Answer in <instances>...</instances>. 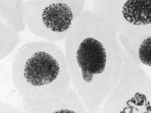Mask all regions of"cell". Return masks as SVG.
<instances>
[{"label": "cell", "instance_id": "cell-1", "mask_svg": "<svg viewBox=\"0 0 151 113\" xmlns=\"http://www.w3.org/2000/svg\"><path fill=\"white\" fill-rule=\"evenodd\" d=\"M65 53L71 85L86 113L96 112L122 73L125 55L107 22L85 10L65 39Z\"/></svg>", "mask_w": 151, "mask_h": 113}, {"label": "cell", "instance_id": "cell-6", "mask_svg": "<svg viewBox=\"0 0 151 113\" xmlns=\"http://www.w3.org/2000/svg\"><path fill=\"white\" fill-rule=\"evenodd\" d=\"M21 99L25 113H86L81 99L72 85L45 96Z\"/></svg>", "mask_w": 151, "mask_h": 113}, {"label": "cell", "instance_id": "cell-10", "mask_svg": "<svg viewBox=\"0 0 151 113\" xmlns=\"http://www.w3.org/2000/svg\"><path fill=\"white\" fill-rule=\"evenodd\" d=\"M22 111L16 106L6 101L0 102V113H22Z\"/></svg>", "mask_w": 151, "mask_h": 113}, {"label": "cell", "instance_id": "cell-8", "mask_svg": "<svg viewBox=\"0 0 151 113\" xmlns=\"http://www.w3.org/2000/svg\"><path fill=\"white\" fill-rule=\"evenodd\" d=\"M0 20L19 33L25 30V1L0 0Z\"/></svg>", "mask_w": 151, "mask_h": 113}, {"label": "cell", "instance_id": "cell-4", "mask_svg": "<svg viewBox=\"0 0 151 113\" xmlns=\"http://www.w3.org/2000/svg\"><path fill=\"white\" fill-rule=\"evenodd\" d=\"M103 113H151V80L126 56L119 79L102 105Z\"/></svg>", "mask_w": 151, "mask_h": 113}, {"label": "cell", "instance_id": "cell-5", "mask_svg": "<svg viewBox=\"0 0 151 113\" xmlns=\"http://www.w3.org/2000/svg\"><path fill=\"white\" fill-rule=\"evenodd\" d=\"M91 10L116 34L129 27L151 26V0H93Z\"/></svg>", "mask_w": 151, "mask_h": 113}, {"label": "cell", "instance_id": "cell-3", "mask_svg": "<svg viewBox=\"0 0 151 113\" xmlns=\"http://www.w3.org/2000/svg\"><path fill=\"white\" fill-rule=\"evenodd\" d=\"M85 0L25 1L27 27L46 41L66 39L85 11Z\"/></svg>", "mask_w": 151, "mask_h": 113}, {"label": "cell", "instance_id": "cell-7", "mask_svg": "<svg viewBox=\"0 0 151 113\" xmlns=\"http://www.w3.org/2000/svg\"><path fill=\"white\" fill-rule=\"evenodd\" d=\"M125 55L144 69L151 67V26L129 27L117 33Z\"/></svg>", "mask_w": 151, "mask_h": 113}, {"label": "cell", "instance_id": "cell-2", "mask_svg": "<svg viewBox=\"0 0 151 113\" xmlns=\"http://www.w3.org/2000/svg\"><path fill=\"white\" fill-rule=\"evenodd\" d=\"M12 77L21 98L41 97L71 86L65 53L46 40L19 48L12 62Z\"/></svg>", "mask_w": 151, "mask_h": 113}, {"label": "cell", "instance_id": "cell-9", "mask_svg": "<svg viewBox=\"0 0 151 113\" xmlns=\"http://www.w3.org/2000/svg\"><path fill=\"white\" fill-rule=\"evenodd\" d=\"M21 41L20 33L0 20V59L9 55Z\"/></svg>", "mask_w": 151, "mask_h": 113}]
</instances>
